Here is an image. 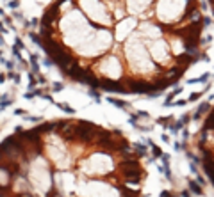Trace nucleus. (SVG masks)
<instances>
[{
	"mask_svg": "<svg viewBox=\"0 0 214 197\" xmlns=\"http://www.w3.org/2000/svg\"><path fill=\"white\" fill-rule=\"evenodd\" d=\"M0 32H7V30L4 29V25H2V23H0Z\"/></svg>",
	"mask_w": 214,
	"mask_h": 197,
	"instance_id": "6ab92c4d",
	"label": "nucleus"
},
{
	"mask_svg": "<svg viewBox=\"0 0 214 197\" xmlns=\"http://www.w3.org/2000/svg\"><path fill=\"white\" fill-rule=\"evenodd\" d=\"M18 6H20L18 0H14V2H9V7H13V9H14V7H18Z\"/></svg>",
	"mask_w": 214,
	"mask_h": 197,
	"instance_id": "2eb2a0df",
	"label": "nucleus"
},
{
	"mask_svg": "<svg viewBox=\"0 0 214 197\" xmlns=\"http://www.w3.org/2000/svg\"><path fill=\"white\" fill-rule=\"evenodd\" d=\"M182 197H191V193H189V192H186V190H184V192H182Z\"/></svg>",
	"mask_w": 214,
	"mask_h": 197,
	"instance_id": "a211bd4d",
	"label": "nucleus"
},
{
	"mask_svg": "<svg viewBox=\"0 0 214 197\" xmlns=\"http://www.w3.org/2000/svg\"><path fill=\"white\" fill-rule=\"evenodd\" d=\"M52 91H54V93H59V91H62V83L55 82V83H54V87H52Z\"/></svg>",
	"mask_w": 214,
	"mask_h": 197,
	"instance_id": "f8f14e48",
	"label": "nucleus"
},
{
	"mask_svg": "<svg viewBox=\"0 0 214 197\" xmlns=\"http://www.w3.org/2000/svg\"><path fill=\"white\" fill-rule=\"evenodd\" d=\"M161 139H162V142H169V137H168L166 133H162V137H161Z\"/></svg>",
	"mask_w": 214,
	"mask_h": 197,
	"instance_id": "f3484780",
	"label": "nucleus"
},
{
	"mask_svg": "<svg viewBox=\"0 0 214 197\" xmlns=\"http://www.w3.org/2000/svg\"><path fill=\"white\" fill-rule=\"evenodd\" d=\"M14 114H16V116H25L27 112H25V110H21V108H16V110H14Z\"/></svg>",
	"mask_w": 214,
	"mask_h": 197,
	"instance_id": "ddd939ff",
	"label": "nucleus"
},
{
	"mask_svg": "<svg viewBox=\"0 0 214 197\" xmlns=\"http://www.w3.org/2000/svg\"><path fill=\"white\" fill-rule=\"evenodd\" d=\"M209 108H210V105H209V101H205V103H202V105L198 107V110L195 112V116H193V121H198V119H200V117H202V116H203V114H205V112L209 110Z\"/></svg>",
	"mask_w": 214,
	"mask_h": 197,
	"instance_id": "20e7f679",
	"label": "nucleus"
},
{
	"mask_svg": "<svg viewBox=\"0 0 214 197\" xmlns=\"http://www.w3.org/2000/svg\"><path fill=\"white\" fill-rule=\"evenodd\" d=\"M134 151L137 153V155H141V156L146 155V147H145L143 144H136V146H134Z\"/></svg>",
	"mask_w": 214,
	"mask_h": 197,
	"instance_id": "1a4fd4ad",
	"label": "nucleus"
},
{
	"mask_svg": "<svg viewBox=\"0 0 214 197\" xmlns=\"http://www.w3.org/2000/svg\"><path fill=\"white\" fill-rule=\"evenodd\" d=\"M161 197H173V195H171V193H169V192H168V190H164V192H162V193H161Z\"/></svg>",
	"mask_w": 214,
	"mask_h": 197,
	"instance_id": "dca6fc26",
	"label": "nucleus"
},
{
	"mask_svg": "<svg viewBox=\"0 0 214 197\" xmlns=\"http://www.w3.org/2000/svg\"><path fill=\"white\" fill-rule=\"evenodd\" d=\"M186 20L193 21V23H198V21H202V14H200V11H196V9H189L187 14H186Z\"/></svg>",
	"mask_w": 214,
	"mask_h": 197,
	"instance_id": "7ed1b4c3",
	"label": "nucleus"
},
{
	"mask_svg": "<svg viewBox=\"0 0 214 197\" xmlns=\"http://www.w3.org/2000/svg\"><path fill=\"white\" fill-rule=\"evenodd\" d=\"M57 107L61 108V110H64V112H68V114H75V110H73L72 107H68L66 103H57Z\"/></svg>",
	"mask_w": 214,
	"mask_h": 197,
	"instance_id": "9d476101",
	"label": "nucleus"
},
{
	"mask_svg": "<svg viewBox=\"0 0 214 197\" xmlns=\"http://www.w3.org/2000/svg\"><path fill=\"white\" fill-rule=\"evenodd\" d=\"M175 149H177V151H182V149H184V144H180V142H175Z\"/></svg>",
	"mask_w": 214,
	"mask_h": 197,
	"instance_id": "4468645a",
	"label": "nucleus"
},
{
	"mask_svg": "<svg viewBox=\"0 0 214 197\" xmlns=\"http://www.w3.org/2000/svg\"><path fill=\"white\" fill-rule=\"evenodd\" d=\"M16 190L21 192V193H27L29 192V183H27L25 176H18L16 178Z\"/></svg>",
	"mask_w": 214,
	"mask_h": 197,
	"instance_id": "f03ea898",
	"label": "nucleus"
},
{
	"mask_svg": "<svg viewBox=\"0 0 214 197\" xmlns=\"http://www.w3.org/2000/svg\"><path fill=\"white\" fill-rule=\"evenodd\" d=\"M189 190L195 193V195H202V193H203L202 186H198V183H196V181H189Z\"/></svg>",
	"mask_w": 214,
	"mask_h": 197,
	"instance_id": "39448f33",
	"label": "nucleus"
},
{
	"mask_svg": "<svg viewBox=\"0 0 214 197\" xmlns=\"http://www.w3.org/2000/svg\"><path fill=\"white\" fill-rule=\"evenodd\" d=\"M202 94H203V93H193V94H191V96L187 98V101H189V103H193V101H196V100H198V98H200Z\"/></svg>",
	"mask_w": 214,
	"mask_h": 197,
	"instance_id": "9b49d317",
	"label": "nucleus"
},
{
	"mask_svg": "<svg viewBox=\"0 0 214 197\" xmlns=\"http://www.w3.org/2000/svg\"><path fill=\"white\" fill-rule=\"evenodd\" d=\"M107 101H109V103H113V105H114V107H118V108H128V107H130L127 101H120V100H114V98H109Z\"/></svg>",
	"mask_w": 214,
	"mask_h": 197,
	"instance_id": "423d86ee",
	"label": "nucleus"
},
{
	"mask_svg": "<svg viewBox=\"0 0 214 197\" xmlns=\"http://www.w3.org/2000/svg\"><path fill=\"white\" fill-rule=\"evenodd\" d=\"M161 160H162V167H159L161 172H164V176L168 179H171V167H169V155H161Z\"/></svg>",
	"mask_w": 214,
	"mask_h": 197,
	"instance_id": "f257e3e1",
	"label": "nucleus"
},
{
	"mask_svg": "<svg viewBox=\"0 0 214 197\" xmlns=\"http://www.w3.org/2000/svg\"><path fill=\"white\" fill-rule=\"evenodd\" d=\"M209 78H210V75H209V73H203V75L200 76V78H193V80H189V83H198V82H207Z\"/></svg>",
	"mask_w": 214,
	"mask_h": 197,
	"instance_id": "6e6552de",
	"label": "nucleus"
},
{
	"mask_svg": "<svg viewBox=\"0 0 214 197\" xmlns=\"http://www.w3.org/2000/svg\"><path fill=\"white\" fill-rule=\"evenodd\" d=\"M30 66H32V73H39V62L36 59V55H30Z\"/></svg>",
	"mask_w": 214,
	"mask_h": 197,
	"instance_id": "0eeeda50",
	"label": "nucleus"
}]
</instances>
